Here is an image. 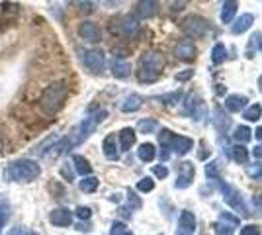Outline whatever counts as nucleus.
<instances>
[{"instance_id": "nucleus-1", "label": "nucleus", "mask_w": 262, "mask_h": 235, "mask_svg": "<svg viewBox=\"0 0 262 235\" xmlns=\"http://www.w3.org/2000/svg\"><path fill=\"white\" fill-rule=\"evenodd\" d=\"M65 96H67V84L63 80H57L53 84H49L41 92V96H39V108H41V112L47 114V116L57 114L63 108V104H65Z\"/></svg>"}, {"instance_id": "nucleus-2", "label": "nucleus", "mask_w": 262, "mask_h": 235, "mask_svg": "<svg viewBox=\"0 0 262 235\" xmlns=\"http://www.w3.org/2000/svg\"><path fill=\"white\" fill-rule=\"evenodd\" d=\"M39 175H41V168L32 159H18L6 168V179L10 182H32Z\"/></svg>"}, {"instance_id": "nucleus-3", "label": "nucleus", "mask_w": 262, "mask_h": 235, "mask_svg": "<svg viewBox=\"0 0 262 235\" xmlns=\"http://www.w3.org/2000/svg\"><path fill=\"white\" fill-rule=\"evenodd\" d=\"M163 69H164L163 55L153 53V51H147V53H143L141 61H139L137 78H139V82H155L157 78L161 77Z\"/></svg>"}, {"instance_id": "nucleus-4", "label": "nucleus", "mask_w": 262, "mask_h": 235, "mask_svg": "<svg viewBox=\"0 0 262 235\" xmlns=\"http://www.w3.org/2000/svg\"><path fill=\"white\" fill-rule=\"evenodd\" d=\"M159 141L164 149H170L174 151L176 155H186L192 147H194V141L190 137H182V135H174L170 130H163L159 134Z\"/></svg>"}, {"instance_id": "nucleus-5", "label": "nucleus", "mask_w": 262, "mask_h": 235, "mask_svg": "<svg viewBox=\"0 0 262 235\" xmlns=\"http://www.w3.org/2000/svg\"><path fill=\"white\" fill-rule=\"evenodd\" d=\"M106 116H108V114H106V110H100V112H96L94 116H88V118H84L82 122L78 123L75 137H71V143H73V145L82 143L88 135H90L94 130H96V127H98V123L104 122V118H106Z\"/></svg>"}, {"instance_id": "nucleus-6", "label": "nucleus", "mask_w": 262, "mask_h": 235, "mask_svg": "<svg viewBox=\"0 0 262 235\" xmlns=\"http://www.w3.org/2000/svg\"><path fill=\"white\" fill-rule=\"evenodd\" d=\"M209 24L208 20H204L202 16H188L184 22H182V32L188 37H204L208 34Z\"/></svg>"}, {"instance_id": "nucleus-7", "label": "nucleus", "mask_w": 262, "mask_h": 235, "mask_svg": "<svg viewBox=\"0 0 262 235\" xmlns=\"http://www.w3.org/2000/svg\"><path fill=\"white\" fill-rule=\"evenodd\" d=\"M82 61H84L86 69H90V71L96 73V75H100V73L104 71V67H106V57H104V53L98 51V49H90V51H86L84 57H82Z\"/></svg>"}, {"instance_id": "nucleus-8", "label": "nucleus", "mask_w": 262, "mask_h": 235, "mask_svg": "<svg viewBox=\"0 0 262 235\" xmlns=\"http://www.w3.org/2000/svg\"><path fill=\"white\" fill-rule=\"evenodd\" d=\"M221 190H223V198H225V202H227L229 206H233L235 210L243 212V216H249V210H247L245 202H243V198H241V194L235 190L233 186H229V184H221Z\"/></svg>"}, {"instance_id": "nucleus-9", "label": "nucleus", "mask_w": 262, "mask_h": 235, "mask_svg": "<svg viewBox=\"0 0 262 235\" xmlns=\"http://www.w3.org/2000/svg\"><path fill=\"white\" fill-rule=\"evenodd\" d=\"M176 173H178V179H176V188H188L192 184V179H194V165L192 163H180L176 167Z\"/></svg>"}, {"instance_id": "nucleus-10", "label": "nucleus", "mask_w": 262, "mask_h": 235, "mask_svg": "<svg viewBox=\"0 0 262 235\" xmlns=\"http://www.w3.org/2000/svg\"><path fill=\"white\" fill-rule=\"evenodd\" d=\"M196 233V218L194 213L184 210L178 218V231L176 235H194Z\"/></svg>"}, {"instance_id": "nucleus-11", "label": "nucleus", "mask_w": 262, "mask_h": 235, "mask_svg": "<svg viewBox=\"0 0 262 235\" xmlns=\"http://www.w3.org/2000/svg\"><path fill=\"white\" fill-rule=\"evenodd\" d=\"M159 0H139L137 4H135V14L139 16V18H145V20H149V18H153L159 14Z\"/></svg>"}, {"instance_id": "nucleus-12", "label": "nucleus", "mask_w": 262, "mask_h": 235, "mask_svg": "<svg viewBox=\"0 0 262 235\" xmlns=\"http://www.w3.org/2000/svg\"><path fill=\"white\" fill-rule=\"evenodd\" d=\"M78 34H80V37H82L84 41H90V44H98L100 39H102V32H100V28L94 22L80 24Z\"/></svg>"}, {"instance_id": "nucleus-13", "label": "nucleus", "mask_w": 262, "mask_h": 235, "mask_svg": "<svg viewBox=\"0 0 262 235\" xmlns=\"http://www.w3.org/2000/svg\"><path fill=\"white\" fill-rule=\"evenodd\" d=\"M49 220L57 227H69V225L73 224V213H71V210H67V208H57V210L51 212Z\"/></svg>"}, {"instance_id": "nucleus-14", "label": "nucleus", "mask_w": 262, "mask_h": 235, "mask_svg": "<svg viewBox=\"0 0 262 235\" xmlns=\"http://www.w3.org/2000/svg\"><path fill=\"white\" fill-rule=\"evenodd\" d=\"M176 59H180V61H190V59H194L196 55V47L192 41H182V44L176 45Z\"/></svg>"}, {"instance_id": "nucleus-15", "label": "nucleus", "mask_w": 262, "mask_h": 235, "mask_svg": "<svg viewBox=\"0 0 262 235\" xmlns=\"http://www.w3.org/2000/svg\"><path fill=\"white\" fill-rule=\"evenodd\" d=\"M102 149H104V157L110 159V161H116L120 157V151H118V141H116V135H108L102 143Z\"/></svg>"}, {"instance_id": "nucleus-16", "label": "nucleus", "mask_w": 262, "mask_h": 235, "mask_svg": "<svg viewBox=\"0 0 262 235\" xmlns=\"http://www.w3.org/2000/svg\"><path fill=\"white\" fill-rule=\"evenodd\" d=\"M120 30H121V34L125 35V37H135V35H137V32H139V24H137V20H135V18L125 16V18H121Z\"/></svg>"}, {"instance_id": "nucleus-17", "label": "nucleus", "mask_w": 262, "mask_h": 235, "mask_svg": "<svg viewBox=\"0 0 262 235\" xmlns=\"http://www.w3.org/2000/svg\"><path fill=\"white\" fill-rule=\"evenodd\" d=\"M237 8H239V2L237 0H225L223 2V10H221V22L223 24H231L235 14H237Z\"/></svg>"}, {"instance_id": "nucleus-18", "label": "nucleus", "mask_w": 262, "mask_h": 235, "mask_svg": "<svg viewBox=\"0 0 262 235\" xmlns=\"http://www.w3.org/2000/svg\"><path fill=\"white\" fill-rule=\"evenodd\" d=\"M141 106H143L141 96H139V94H129V96L123 100V104H121V112H125V114L137 112Z\"/></svg>"}, {"instance_id": "nucleus-19", "label": "nucleus", "mask_w": 262, "mask_h": 235, "mask_svg": "<svg viewBox=\"0 0 262 235\" xmlns=\"http://www.w3.org/2000/svg\"><path fill=\"white\" fill-rule=\"evenodd\" d=\"M112 75L116 78H127L131 75V65L127 61H120V59H116L114 63H112Z\"/></svg>"}, {"instance_id": "nucleus-20", "label": "nucleus", "mask_w": 262, "mask_h": 235, "mask_svg": "<svg viewBox=\"0 0 262 235\" xmlns=\"http://www.w3.org/2000/svg\"><path fill=\"white\" fill-rule=\"evenodd\" d=\"M252 22H254V16H252V14H243L239 20L233 24L231 30H233V34H245L252 26Z\"/></svg>"}, {"instance_id": "nucleus-21", "label": "nucleus", "mask_w": 262, "mask_h": 235, "mask_svg": "<svg viewBox=\"0 0 262 235\" xmlns=\"http://www.w3.org/2000/svg\"><path fill=\"white\" fill-rule=\"evenodd\" d=\"M225 106H227V110H231V112H241L247 106V98L241 96V94H231V96L225 98Z\"/></svg>"}, {"instance_id": "nucleus-22", "label": "nucleus", "mask_w": 262, "mask_h": 235, "mask_svg": "<svg viewBox=\"0 0 262 235\" xmlns=\"http://www.w3.org/2000/svg\"><path fill=\"white\" fill-rule=\"evenodd\" d=\"M120 145L123 151H129L131 147L135 145V132L131 127H125L120 132Z\"/></svg>"}, {"instance_id": "nucleus-23", "label": "nucleus", "mask_w": 262, "mask_h": 235, "mask_svg": "<svg viewBox=\"0 0 262 235\" xmlns=\"http://www.w3.org/2000/svg\"><path fill=\"white\" fill-rule=\"evenodd\" d=\"M73 165H75V170H77L78 175H82V177H88V175L92 173V167H90V163H88V161L82 155H75V157H73Z\"/></svg>"}, {"instance_id": "nucleus-24", "label": "nucleus", "mask_w": 262, "mask_h": 235, "mask_svg": "<svg viewBox=\"0 0 262 235\" xmlns=\"http://www.w3.org/2000/svg\"><path fill=\"white\" fill-rule=\"evenodd\" d=\"M137 155H139V159L145 161V163H151L155 159V155H157V149H155L153 143H143V145L139 147V151H137Z\"/></svg>"}, {"instance_id": "nucleus-25", "label": "nucleus", "mask_w": 262, "mask_h": 235, "mask_svg": "<svg viewBox=\"0 0 262 235\" xmlns=\"http://www.w3.org/2000/svg\"><path fill=\"white\" fill-rule=\"evenodd\" d=\"M213 123H215V127H217L219 132H227L231 125V120H229V116H225V114L221 112V108H217V110H215Z\"/></svg>"}, {"instance_id": "nucleus-26", "label": "nucleus", "mask_w": 262, "mask_h": 235, "mask_svg": "<svg viewBox=\"0 0 262 235\" xmlns=\"http://www.w3.org/2000/svg\"><path fill=\"white\" fill-rule=\"evenodd\" d=\"M227 59V47L223 44H215L213 45V51H211V61L219 65V63H223Z\"/></svg>"}, {"instance_id": "nucleus-27", "label": "nucleus", "mask_w": 262, "mask_h": 235, "mask_svg": "<svg viewBox=\"0 0 262 235\" xmlns=\"http://www.w3.org/2000/svg\"><path fill=\"white\" fill-rule=\"evenodd\" d=\"M98 179H96V177H90V175H88V177H84V179L80 180V190L82 192H88V194H90V192H96L98 190Z\"/></svg>"}, {"instance_id": "nucleus-28", "label": "nucleus", "mask_w": 262, "mask_h": 235, "mask_svg": "<svg viewBox=\"0 0 262 235\" xmlns=\"http://www.w3.org/2000/svg\"><path fill=\"white\" fill-rule=\"evenodd\" d=\"M8 218H10V202L0 196V229L6 225Z\"/></svg>"}, {"instance_id": "nucleus-29", "label": "nucleus", "mask_w": 262, "mask_h": 235, "mask_svg": "<svg viewBox=\"0 0 262 235\" xmlns=\"http://www.w3.org/2000/svg\"><path fill=\"white\" fill-rule=\"evenodd\" d=\"M233 137L239 141V143H247V141H251L252 137V132L247 127V125H239L237 130H235V134H233Z\"/></svg>"}, {"instance_id": "nucleus-30", "label": "nucleus", "mask_w": 262, "mask_h": 235, "mask_svg": "<svg viewBox=\"0 0 262 235\" xmlns=\"http://www.w3.org/2000/svg\"><path fill=\"white\" fill-rule=\"evenodd\" d=\"M260 116H262L260 104H252V106H249V108L245 110V118H247L249 122H256V120H260Z\"/></svg>"}, {"instance_id": "nucleus-31", "label": "nucleus", "mask_w": 262, "mask_h": 235, "mask_svg": "<svg viewBox=\"0 0 262 235\" xmlns=\"http://www.w3.org/2000/svg\"><path fill=\"white\" fill-rule=\"evenodd\" d=\"M231 153H233V159H235L237 163H243V165H245V163L249 161V151L243 145H235L231 149Z\"/></svg>"}, {"instance_id": "nucleus-32", "label": "nucleus", "mask_w": 262, "mask_h": 235, "mask_svg": "<svg viewBox=\"0 0 262 235\" xmlns=\"http://www.w3.org/2000/svg\"><path fill=\"white\" fill-rule=\"evenodd\" d=\"M247 175H249L252 180H262V163L249 165V167H247Z\"/></svg>"}, {"instance_id": "nucleus-33", "label": "nucleus", "mask_w": 262, "mask_h": 235, "mask_svg": "<svg viewBox=\"0 0 262 235\" xmlns=\"http://www.w3.org/2000/svg\"><path fill=\"white\" fill-rule=\"evenodd\" d=\"M137 130L141 134H153L155 130H157V122L155 120H141L139 125H137Z\"/></svg>"}, {"instance_id": "nucleus-34", "label": "nucleus", "mask_w": 262, "mask_h": 235, "mask_svg": "<svg viewBox=\"0 0 262 235\" xmlns=\"http://www.w3.org/2000/svg\"><path fill=\"white\" fill-rule=\"evenodd\" d=\"M155 188V180L153 179H141L137 182V190L141 192H151Z\"/></svg>"}, {"instance_id": "nucleus-35", "label": "nucleus", "mask_w": 262, "mask_h": 235, "mask_svg": "<svg viewBox=\"0 0 262 235\" xmlns=\"http://www.w3.org/2000/svg\"><path fill=\"white\" fill-rule=\"evenodd\" d=\"M213 227H215V233L217 235H233V227H231V225H223V224H215L213 225Z\"/></svg>"}, {"instance_id": "nucleus-36", "label": "nucleus", "mask_w": 262, "mask_h": 235, "mask_svg": "<svg viewBox=\"0 0 262 235\" xmlns=\"http://www.w3.org/2000/svg\"><path fill=\"white\" fill-rule=\"evenodd\" d=\"M241 235H260V227L258 225H245L241 229Z\"/></svg>"}, {"instance_id": "nucleus-37", "label": "nucleus", "mask_w": 262, "mask_h": 235, "mask_svg": "<svg viewBox=\"0 0 262 235\" xmlns=\"http://www.w3.org/2000/svg\"><path fill=\"white\" fill-rule=\"evenodd\" d=\"M77 216L80 218V220H88V218L92 216V210H90V208H86V206H78Z\"/></svg>"}, {"instance_id": "nucleus-38", "label": "nucleus", "mask_w": 262, "mask_h": 235, "mask_svg": "<svg viewBox=\"0 0 262 235\" xmlns=\"http://www.w3.org/2000/svg\"><path fill=\"white\" fill-rule=\"evenodd\" d=\"M153 173H155V177H159V179H166L168 177V168L166 167H153Z\"/></svg>"}, {"instance_id": "nucleus-39", "label": "nucleus", "mask_w": 262, "mask_h": 235, "mask_svg": "<svg viewBox=\"0 0 262 235\" xmlns=\"http://www.w3.org/2000/svg\"><path fill=\"white\" fill-rule=\"evenodd\" d=\"M123 231H125V225L121 224V222H116V224L112 225V231H110V233H112V235H121Z\"/></svg>"}, {"instance_id": "nucleus-40", "label": "nucleus", "mask_w": 262, "mask_h": 235, "mask_svg": "<svg viewBox=\"0 0 262 235\" xmlns=\"http://www.w3.org/2000/svg\"><path fill=\"white\" fill-rule=\"evenodd\" d=\"M192 75H194V71H184V73H178L176 75V80H180V82H184V80H188V78H192Z\"/></svg>"}, {"instance_id": "nucleus-41", "label": "nucleus", "mask_w": 262, "mask_h": 235, "mask_svg": "<svg viewBox=\"0 0 262 235\" xmlns=\"http://www.w3.org/2000/svg\"><path fill=\"white\" fill-rule=\"evenodd\" d=\"M178 98H180V94H166V96H161L159 100H163V102H166V104H170L172 100L176 102Z\"/></svg>"}, {"instance_id": "nucleus-42", "label": "nucleus", "mask_w": 262, "mask_h": 235, "mask_svg": "<svg viewBox=\"0 0 262 235\" xmlns=\"http://www.w3.org/2000/svg\"><path fill=\"white\" fill-rule=\"evenodd\" d=\"M8 235H26V229H24L22 225H16V227H12Z\"/></svg>"}, {"instance_id": "nucleus-43", "label": "nucleus", "mask_w": 262, "mask_h": 235, "mask_svg": "<svg viewBox=\"0 0 262 235\" xmlns=\"http://www.w3.org/2000/svg\"><path fill=\"white\" fill-rule=\"evenodd\" d=\"M221 220L225 222H231V224H239V218H235V216H229V213H221Z\"/></svg>"}, {"instance_id": "nucleus-44", "label": "nucleus", "mask_w": 262, "mask_h": 235, "mask_svg": "<svg viewBox=\"0 0 262 235\" xmlns=\"http://www.w3.org/2000/svg\"><path fill=\"white\" fill-rule=\"evenodd\" d=\"M129 202L133 204V208H139V206H141V200H139V198H137L133 192H129Z\"/></svg>"}, {"instance_id": "nucleus-45", "label": "nucleus", "mask_w": 262, "mask_h": 235, "mask_svg": "<svg viewBox=\"0 0 262 235\" xmlns=\"http://www.w3.org/2000/svg\"><path fill=\"white\" fill-rule=\"evenodd\" d=\"M61 175H65V179L69 180V182L73 180V173L69 170V167H67V165H65V167H63V168H61Z\"/></svg>"}, {"instance_id": "nucleus-46", "label": "nucleus", "mask_w": 262, "mask_h": 235, "mask_svg": "<svg viewBox=\"0 0 262 235\" xmlns=\"http://www.w3.org/2000/svg\"><path fill=\"white\" fill-rule=\"evenodd\" d=\"M252 153H254V157H256V159H262V145L254 147V149H252Z\"/></svg>"}, {"instance_id": "nucleus-47", "label": "nucleus", "mask_w": 262, "mask_h": 235, "mask_svg": "<svg viewBox=\"0 0 262 235\" xmlns=\"http://www.w3.org/2000/svg\"><path fill=\"white\" fill-rule=\"evenodd\" d=\"M254 134H256V139H262V127H256Z\"/></svg>"}, {"instance_id": "nucleus-48", "label": "nucleus", "mask_w": 262, "mask_h": 235, "mask_svg": "<svg viewBox=\"0 0 262 235\" xmlns=\"http://www.w3.org/2000/svg\"><path fill=\"white\" fill-rule=\"evenodd\" d=\"M258 89L262 90V75H260V77H258Z\"/></svg>"}, {"instance_id": "nucleus-49", "label": "nucleus", "mask_w": 262, "mask_h": 235, "mask_svg": "<svg viewBox=\"0 0 262 235\" xmlns=\"http://www.w3.org/2000/svg\"><path fill=\"white\" fill-rule=\"evenodd\" d=\"M2 143H4V141H2V134H0V151H2Z\"/></svg>"}, {"instance_id": "nucleus-50", "label": "nucleus", "mask_w": 262, "mask_h": 235, "mask_svg": "<svg viewBox=\"0 0 262 235\" xmlns=\"http://www.w3.org/2000/svg\"><path fill=\"white\" fill-rule=\"evenodd\" d=\"M26 235H37L35 231H26Z\"/></svg>"}, {"instance_id": "nucleus-51", "label": "nucleus", "mask_w": 262, "mask_h": 235, "mask_svg": "<svg viewBox=\"0 0 262 235\" xmlns=\"http://www.w3.org/2000/svg\"><path fill=\"white\" fill-rule=\"evenodd\" d=\"M121 235H133V233H131V231H123Z\"/></svg>"}, {"instance_id": "nucleus-52", "label": "nucleus", "mask_w": 262, "mask_h": 235, "mask_svg": "<svg viewBox=\"0 0 262 235\" xmlns=\"http://www.w3.org/2000/svg\"><path fill=\"white\" fill-rule=\"evenodd\" d=\"M260 53H262V45H260Z\"/></svg>"}]
</instances>
